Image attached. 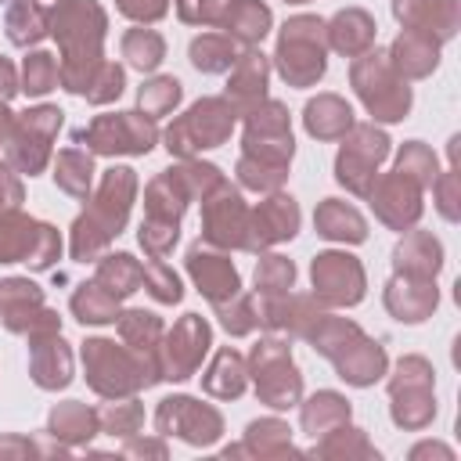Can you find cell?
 I'll return each instance as SVG.
<instances>
[{
    "instance_id": "1",
    "label": "cell",
    "mask_w": 461,
    "mask_h": 461,
    "mask_svg": "<svg viewBox=\"0 0 461 461\" xmlns=\"http://www.w3.org/2000/svg\"><path fill=\"white\" fill-rule=\"evenodd\" d=\"M104 29H108V14L94 0H58L50 7V32L61 47L58 83L65 90L83 94L86 83L94 79L97 65L104 61L101 58Z\"/></svg>"
},
{
    "instance_id": "2",
    "label": "cell",
    "mask_w": 461,
    "mask_h": 461,
    "mask_svg": "<svg viewBox=\"0 0 461 461\" xmlns=\"http://www.w3.org/2000/svg\"><path fill=\"white\" fill-rule=\"evenodd\" d=\"M133 194H137V176L130 166H112L104 176H101V187L94 198H86V209L76 216L72 223V259L86 263V259H97L108 241L126 227V216H130V205H133Z\"/></svg>"
},
{
    "instance_id": "3",
    "label": "cell",
    "mask_w": 461,
    "mask_h": 461,
    "mask_svg": "<svg viewBox=\"0 0 461 461\" xmlns=\"http://www.w3.org/2000/svg\"><path fill=\"white\" fill-rule=\"evenodd\" d=\"M83 367H86L90 389L104 400L133 396V393L158 382L155 360L133 353L130 346H115L112 339H86L83 342Z\"/></svg>"
},
{
    "instance_id": "4",
    "label": "cell",
    "mask_w": 461,
    "mask_h": 461,
    "mask_svg": "<svg viewBox=\"0 0 461 461\" xmlns=\"http://www.w3.org/2000/svg\"><path fill=\"white\" fill-rule=\"evenodd\" d=\"M324 50H328V32L324 22L313 14H295L285 22L277 36V72L292 86H313L324 76Z\"/></svg>"
},
{
    "instance_id": "5",
    "label": "cell",
    "mask_w": 461,
    "mask_h": 461,
    "mask_svg": "<svg viewBox=\"0 0 461 461\" xmlns=\"http://www.w3.org/2000/svg\"><path fill=\"white\" fill-rule=\"evenodd\" d=\"M353 90L360 94V101L367 104V112L382 122H400L411 112V86L403 76H396V68L389 65V58L382 50H364L353 68H349Z\"/></svg>"
},
{
    "instance_id": "6",
    "label": "cell",
    "mask_w": 461,
    "mask_h": 461,
    "mask_svg": "<svg viewBox=\"0 0 461 461\" xmlns=\"http://www.w3.org/2000/svg\"><path fill=\"white\" fill-rule=\"evenodd\" d=\"M238 122V108L227 101V97H202L194 101L180 119L169 122L166 130V148L169 155H180V158H191L194 151L202 148H216L230 137Z\"/></svg>"
},
{
    "instance_id": "7",
    "label": "cell",
    "mask_w": 461,
    "mask_h": 461,
    "mask_svg": "<svg viewBox=\"0 0 461 461\" xmlns=\"http://www.w3.org/2000/svg\"><path fill=\"white\" fill-rule=\"evenodd\" d=\"M155 119L140 112L97 115L90 126L76 130V144H83L90 155H148L155 148Z\"/></svg>"
},
{
    "instance_id": "8",
    "label": "cell",
    "mask_w": 461,
    "mask_h": 461,
    "mask_svg": "<svg viewBox=\"0 0 461 461\" xmlns=\"http://www.w3.org/2000/svg\"><path fill=\"white\" fill-rule=\"evenodd\" d=\"M58 130H61V108H54V104H36V108L14 115V122L4 137L11 169L36 176L50 158V140L58 137Z\"/></svg>"
},
{
    "instance_id": "9",
    "label": "cell",
    "mask_w": 461,
    "mask_h": 461,
    "mask_svg": "<svg viewBox=\"0 0 461 461\" xmlns=\"http://www.w3.org/2000/svg\"><path fill=\"white\" fill-rule=\"evenodd\" d=\"M385 155H389V137L375 122H360V126L353 122L346 130L342 148H339V158H335V180L346 191L367 198V191H371V184H375L378 166L385 162Z\"/></svg>"
},
{
    "instance_id": "10",
    "label": "cell",
    "mask_w": 461,
    "mask_h": 461,
    "mask_svg": "<svg viewBox=\"0 0 461 461\" xmlns=\"http://www.w3.org/2000/svg\"><path fill=\"white\" fill-rule=\"evenodd\" d=\"M249 364H252L256 393H259V400H263L267 407L285 411V407L299 403V396H303V378H299V371H295V364H292V349H288L285 339H277V335L259 339V342L252 346Z\"/></svg>"
},
{
    "instance_id": "11",
    "label": "cell",
    "mask_w": 461,
    "mask_h": 461,
    "mask_svg": "<svg viewBox=\"0 0 461 461\" xmlns=\"http://www.w3.org/2000/svg\"><path fill=\"white\" fill-rule=\"evenodd\" d=\"M393 396V421L400 429H425L436 418V396H432V364L425 357H403L396 364V375L389 378Z\"/></svg>"
},
{
    "instance_id": "12",
    "label": "cell",
    "mask_w": 461,
    "mask_h": 461,
    "mask_svg": "<svg viewBox=\"0 0 461 461\" xmlns=\"http://www.w3.org/2000/svg\"><path fill=\"white\" fill-rule=\"evenodd\" d=\"M58 252L61 238L50 223H40L22 209L0 212V263H29L32 270H47Z\"/></svg>"
},
{
    "instance_id": "13",
    "label": "cell",
    "mask_w": 461,
    "mask_h": 461,
    "mask_svg": "<svg viewBox=\"0 0 461 461\" xmlns=\"http://www.w3.org/2000/svg\"><path fill=\"white\" fill-rule=\"evenodd\" d=\"M245 151L259 162H274V166H288L295 140H292V122H288V108L281 101H259L256 108L245 112Z\"/></svg>"
},
{
    "instance_id": "14",
    "label": "cell",
    "mask_w": 461,
    "mask_h": 461,
    "mask_svg": "<svg viewBox=\"0 0 461 461\" xmlns=\"http://www.w3.org/2000/svg\"><path fill=\"white\" fill-rule=\"evenodd\" d=\"M209 346H212V331L205 317L184 313L173 324V331H166L158 342V378H169V382L191 378L202 367V357Z\"/></svg>"
},
{
    "instance_id": "15",
    "label": "cell",
    "mask_w": 461,
    "mask_h": 461,
    "mask_svg": "<svg viewBox=\"0 0 461 461\" xmlns=\"http://www.w3.org/2000/svg\"><path fill=\"white\" fill-rule=\"evenodd\" d=\"M158 436H176L191 447H212L223 432V418L216 407L198 403L194 396H166L155 411Z\"/></svg>"
},
{
    "instance_id": "16",
    "label": "cell",
    "mask_w": 461,
    "mask_h": 461,
    "mask_svg": "<svg viewBox=\"0 0 461 461\" xmlns=\"http://www.w3.org/2000/svg\"><path fill=\"white\" fill-rule=\"evenodd\" d=\"M249 227V209L238 187L227 180L202 198V241L212 249H241Z\"/></svg>"
},
{
    "instance_id": "17",
    "label": "cell",
    "mask_w": 461,
    "mask_h": 461,
    "mask_svg": "<svg viewBox=\"0 0 461 461\" xmlns=\"http://www.w3.org/2000/svg\"><path fill=\"white\" fill-rule=\"evenodd\" d=\"M313 295L324 306H357L364 299V267L349 252H321L310 267Z\"/></svg>"
},
{
    "instance_id": "18",
    "label": "cell",
    "mask_w": 461,
    "mask_h": 461,
    "mask_svg": "<svg viewBox=\"0 0 461 461\" xmlns=\"http://www.w3.org/2000/svg\"><path fill=\"white\" fill-rule=\"evenodd\" d=\"M421 191H425V187H418L411 176H403L400 169H393V173H385V176H375L367 198H371L375 216H378L385 227L407 230V227L418 223V216H421Z\"/></svg>"
},
{
    "instance_id": "19",
    "label": "cell",
    "mask_w": 461,
    "mask_h": 461,
    "mask_svg": "<svg viewBox=\"0 0 461 461\" xmlns=\"http://www.w3.org/2000/svg\"><path fill=\"white\" fill-rule=\"evenodd\" d=\"M299 230V205L292 194H270L256 209H249V227H245V245L249 252H263L270 245H281L295 238Z\"/></svg>"
},
{
    "instance_id": "20",
    "label": "cell",
    "mask_w": 461,
    "mask_h": 461,
    "mask_svg": "<svg viewBox=\"0 0 461 461\" xmlns=\"http://www.w3.org/2000/svg\"><path fill=\"white\" fill-rule=\"evenodd\" d=\"M187 274H191V281L198 285V292H202L212 306L223 303V299H230V295L241 288L238 267H234L223 252H216L212 245H205V241H198V245L187 249Z\"/></svg>"
},
{
    "instance_id": "21",
    "label": "cell",
    "mask_w": 461,
    "mask_h": 461,
    "mask_svg": "<svg viewBox=\"0 0 461 461\" xmlns=\"http://www.w3.org/2000/svg\"><path fill=\"white\" fill-rule=\"evenodd\" d=\"M328 360L335 364L339 378L349 382V385H375L385 375V367H389L385 349L375 339H367L364 331H357L349 342H342Z\"/></svg>"
},
{
    "instance_id": "22",
    "label": "cell",
    "mask_w": 461,
    "mask_h": 461,
    "mask_svg": "<svg viewBox=\"0 0 461 461\" xmlns=\"http://www.w3.org/2000/svg\"><path fill=\"white\" fill-rule=\"evenodd\" d=\"M393 14L403 22V29L425 32L436 43L450 40L461 22L457 0H393Z\"/></svg>"
},
{
    "instance_id": "23",
    "label": "cell",
    "mask_w": 461,
    "mask_h": 461,
    "mask_svg": "<svg viewBox=\"0 0 461 461\" xmlns=\"http://www.w3.org/2000/svg\"><path fill=\"white\" fill-rule=\"evenodd\" d=\"M439 303L436 292V277H411V274H393V281L385 285V310L396 321L418 324L425 321Z\"/></svg>"
},
{
    "instance_id": "24",
    "label": "cell",
    "mask_w": 461,
    "mask_h": 461,
    "mask_svg": "<svg viewBox=\"0 0 461 461\" xmlns=\"http://www.w3.org/2000/svg\"><path fill=\"white\" fill-rule=\"evenodd\" d=\"M29 375L40 389H65L72 382V353L61 331L29 339Z\"/></svg>"
},
{
    "instance_id": "25",
    "label": "cell",
    "mask_w": 461,
    "mask_h": 461,
    "mask_svg": "<svg viewBox=\"0 0 461 461\" xmlns=\"http://www.w3.org/2000/svg\"><path fill=\"white\" fill-rule=\"evenodd\" d=\"M267 79H270L267 54H259L256 47L238 54V61L230 65V79H227V101L238 108V115H245L249 108L267 101Z\"/></svg>"
},
{
    "instance_id": "26",
    "label": "cell",
    "mask_w": 461,
    "mask_h": 461,
    "mask_svg": "<svg viewBox=\"0 0 461 461\" xmlns=\"http://www.w3.org/2000/svg\"><path fill=\"white\" fill-rule=\"evenodd\" d=\"M389 65L396 68V76H403V79H421V76H429L436 65H439V43L432 40V36H425V32H411V29H403L396 40H393V47H389Z\"/></svg>"
},
{
    "instance_id": "27",
    "label": "cell",
    "mask_w": 461,
    "mask_h": 461,
    "mask_svg": "<svg viewBox=\"0 0 461 461\" xmlns=\"http://www.w3.org/2000/svg\"><path fill=\"white\" fill-rule=\"evenodd\" d=\"M324 32H328V47H335L346 58H360L375 43V22L360 7L339 11L331 22H324Z\"/></svg>"
},
{
    "instance_id": "28",
    "label": "cell",
    "mask_w": 461,
    "mask_h": 461,
    "mask_svg": "<svg viewBox=\"0 0 461 461\" xmlns=\"http://www.w3.org/2000/svg\"><path fill=\"white\" fill-rule=\"evenodd\" d=\"M393 267L396 274L411 277H436L443 267V245L429 230H411L396 249H393Z\"/></svg>"
},
{
    "instance_id": "29",
    "label": "cell",
    "mask_w": 461,
    "mask_h": 461,
    "mask_svg": "<svg viewBox=\"0 0 461 461\" xmlns=\"http://www.w3.org/2000/svg\"><path fill=\"white\" fill-rule=\"evenodd\" d=\"M303 122H306V133L310 137H317V140H339L353 126V108L342 97H335V94H317L303 108Z\"/></svg>"
},
{
    "instance_id": "30",
    "label": "cell",
    "mask_w": 461,
    "mask_h": 461,
    "mask_svg": "<svg viewBox=\"0 0 461 461\" xmlns=\"http://www.w3.org/2000/svg\"><path fill=\"white\" fill-rule=\"evenodd\" d=\"M313 223H317V234L328 238V241H349V245H360L367 238V223L364 216L346 205L342 198H324L313 212Z\"/></svg>"
},
{
    "instance_id": "31",
    "label": "cell",
    "mask_w": 461,
    "mask_h": 461,
    "mask_svg": "<svg viewBox=\"0 0 461 461\" xmlns=\"http://www.w3.org/2000/svg\"><path fill=\"white\" fill-rule=\"evenodd\" d=\"M47 432H50L58 443H65V447H79V443H86V439H94V436L101 432L97 411L86 407V403H79V400H65V403H58V407L50 411Z\"/></svg>"
},
{
    "instance_id": "32",
    "label": "cell",
    "mask_w": 461,
    "mask_h": 461,
    "mask_svg": "<svg viewBox=\"0 0 461 461\" xmlns=\"http://www.w3.org/2000/svg\"><path fill=\"white\" fill-rule=\"evenodd\" d=\"M227 457L230 454H256V457H277V454H295L292 450V429L277 418H259L245 429V443L241 447H227L223 450Z\"/></svg>"
},
{
    "instance_id": "33",
    "label": "cell",
    "mask_w": 461,
    "mask_h": 461,
    "mask_svg": "<svg viewBox=\"0 0 461 461\" xmlns=\"http://www.w3.org/2000/svg\"><path fill=\"white\" fill-rule=\"evenodd\" d=\"M4 25H7V40L14 47H32L50 32V7H43L36 0H11Z\"/></svg>"
},
{
    "instance_id": "34",
    "label": "cell",
    "mask_w": 461,
    "mask_h": 461,
    "mask_svg": "<svg viewBox=\"0 0 461 461\" xmlns=\"http://www.w3.org/2000/svg\"><path fill=\"white\" fill-rule=\"evenodd\" d=\"M94 281H97L108 295L126 299V295H133V292L144 285V267H140L130 252H108V256L97 259Z\"/></svg>"
},
{
    "instance_id": "35",
    "label": "cell",
    "mask_w": 461,
    "mask_h": 461,
    "mask_svg": "<svg viewBox=\"0 0 461 461\" xmlns=\"http://www.w3.org/2000/svg\"><path fill=\"white\" fill-rule=\"evenodd\" d=\"M115 324H119L122 342H126L133 353L155 360V367H158V342H162V335H166L162 321H158L155 313H148V310H126V313L115 317Z\"/></svg>"
},
{
    "instance_id": "36",
    "label": "cell",
    "mask_w": 461,
    "mask_h": 461,
    "mask_svg": "<svg viewBox=\"0 0 461 461\" xmlns=\"http://www.w3.org/2000/svg\"><path fill=\"white\" fill-rule=\"evenodd\" d=\"M245 375H249V371H245L241 353H238V349H220V353L212 357L205 378H202V389H205L209 396H216V400H238V396L245 393Z\"/></svg>"
},
{
    "instance_id": "37",
    "label": "cell",
    "mask_w": 461,
    "mask_h": 461,
    "mask_svg": "<svg viewBox=\"0 0 461 461\" xmlns=\"http://www.w3.org/2000/svg\"><path fill=\"white\" fill-rule=\"evenodd\" d=\"M349 421V403L346 396L324 389V393H313L306 403H303V432H310L313 439H321L324 432L339 429Z\"/></svg>"
},
{
    "instance_id": "38",
    "label": "cell",
    "mask_w": 461,
    "mask_h": 461,
    "mask_svg": "<svg viewBox=\"0 0 461 461\" xmlns=\"http://www.w3.org/2000/svg\"><path fill=\"white\" fill-rule=\"evenodd\" d=\"M227 36L234 43H245V47H256L267 32H270V7L259 4V0H234L227 22H223Z\"/></svg>"
},
{
    "instance_id": "39",
    "label": "cell",
    "mask_w": 461,
    "mask_h": 461,
    "mask_svg": "<svg viewBox=\"0 0 461 461\" xmlns=\"http://www.w3.org/2000/svg\"><path fill=\"white\" fill-rule=\"evenodd\" d=\"M54 180L65 194L86 202L90 198V180H94V158L86 148H65L58 151V162H54Z\"/></svg>"
},
{
    "instance_id": "40",
    "label": "cell",
    "mask_w": 461,
    "mask_h": 461,
    "mask_svg": "<svg viewBox=\"0 0 461 461\" xmlns=\"http://www.w3.org/2000/svg\"><path fill=\"white\" fill-rule=\"evenodd\" d=\"M238 61V43L227 32H202L198 40H191V65L198 72H230V65Z\"/></svg>"
},
{
    "instance_id": "41",
    "label": "cell",
    "mask_w": 461,
    "mask_h": 461,
    "mask_svg": "<svg viewBox=\"0 0 461 461\" xmlns=\"http://www.w3.org/2000/svg\"><path fill=\"white\" fill-rule=\"evenodd\" d=\"M72 313L79 324H112L119 317V299L108 295L97 281L79 285V292L72 295Z\"/></svg>"
},
{
    "instance_id": "42",
    "label": "cell",
    "mask_w": 461,
    "mask_h": 461,
    "mask_svg": "<svg viewBox=\"0 0 461 461\" xmlns=\"http://www.w3.org/2000/svg\"><path fill=\"white\" fill-rule=\"evenodd\" d=\"M122 58L140 72H155L166 58V40L155 29H130L122 36Z\"/></svg>"
},
{
    "instance_id": "43",
    "label": "cell",
    "mask_w": 461,
    "mask_h": 461,
    "mask_svg": "<svg viewBox=\"0 0 461 461\" xmlns=\"http://www.w3.org/2000/svg\"><path fill=\"white\" fill-rule=\"evenodd\" d=\"M313 454H321V457H353V454L357 457H378V450L367 443V436L360 429H353L349 421L331 429V432H324L321 443L313 447Z\"/></svg>"
},
{
    "instance_id": "44",
    "label": "cell",
    "mask_w": 461,
    "mask_h": 461,
    "mask_svg": "<svg viewBox=\"0 0 461 461\" xmlns=\"http://www.w3.org/2000/svg\"><path fill=\"white\" fill-rule=\"evenodd\" d=\"M180 97H184V86H180V79H173V76H155V79L144 83L140 94H137L140 112H144L148 119L169 115V112L180 104Z\"/></svg>"
},
{
    "instance_id": "45",
    "label": "cell",
    "mask_w": 461,
    "mask_h": 461,
    "mask_svg": "<svg viewBox=\"0 0 461 461\" xmlns=\"http://www.w3.org/2000/svg\"><path fill=\"white\" fill-rule=\"evenodd\" d=\"M212 310H216L220 324H223L230 335H249V331H256V328H259V310H256V299H252V295H245L241 288H238L230 299L216 303Z\"/></svg>"
},
{
    "instance_id": "46",
    "label": "cell",
    "mask_w": 461,
    "mask_h": 461,
    "mask_svg": "<svg viewBox=\"0 0 461 461\" xmlns=\"http://www.w3.org/2000/svg\"><path fill=\"white\" fill-rule=\"evenodd\" d=\"M97 425H101V432H108V436H137L140 432V425H144V407L130 396V400H122L119 396V403H108V407H101L97 411Z\"/></svg>"
},
{
    "instance_id": "47",
    "label": "cell",
    "mask_w": 461,
    "mask_h": 461,
    "mask_svg": "<svg viewBox=\"0 0 461 461\" xmlns=\"http://www.w3.org/2000/svg\"><path fill=\"white\" fill-rule=\"evenodd\" d=\"M396 169L403 176H411L418 187H432V180L439 176V162L421 140H407L403 144V151L396 155Z\"/></svg>"
},
{
    "instance_id": "48",
    "label": "cell",
    "mask_w": 461,
    "mask_h": 461,
    "mask_svg": "<svg viewBox=\"0 0 461 461\" xmlns=\"http://www.w3.org/2000/svg\"><path fill=\"white\" fill-rule=\"evenodd\" d=\"M54 86H58V58L47 50H32L22 65V90L29 97H43Z\"/></svg>"
},
{
    "instance_id": "49",
    "label": "cell",
    "mask_w": 461,
    "mask_h": 461,
    "mask_svg": "<svg viewBox=\"0 0 461 461\" xmlns=\"http://www.w3.org/2000/svg\"><path fill=\"white\" fill-rule=\"evenodd\" d=\"M295 285V267L285 256H259L256 263V292L259 295H285Z\"/></svg>"
},
{
    "instance_id": "50",
    "label": "cell",
    "mask_w": 461,
    "mask_h": 461,
    "mask_svg": "<svg viewBox=\"0 0 461 461\" xmlns=\"http://www.w3.org/2000/svg\"><path fill=\"white\" fill-rule=\"evenodd\" d=\"M288 176V166H274V162H259L252 155L238 158V180L249 191H277Z\"/></svg>"
},
{
    "instance_id": "51",
    "label": "cell",
    "mask_w": 461,
    "mask_h": 461,
    "mask_svg": "<svg viewBox=\"0 0 461 461\" xmlns=\"http://www.w3.org/2000/svg\"><path fill=\"white\" fill-rule=\"evenodd\" d=\"M122 86H126V72H122V65H115V61L104 58V61L97 65L94 79L86 83L83 97L94 101V104H108V101H115V97L122 94Z\"/></svg>"
},
{
    "instance_id": "52",
    "label": "cell",
    "mask_w": 461,
    "mask_h": 461,
    "mask_svg": "<svg viewBox=\"0 0 461 461\" xmlns=\"http://www.w3.org/2000/svg\"><path fill=\"white\" fill-rule=\"evenodd\" d=\"M144 288H148L158 303H180V299H184L180 277L173 274V267H169L166 259H148V263H144Z\"/></svg>"
},
{
    "instance_id": "53",
    "label": "cell",
    "mask_w": 461,
    "mask_h": 461,
    "mask_svg": "<svg viewBox=\"0 0 461 461\" xmlns=\"http://www.w3.org/2000/svg\"><path fill=\"white\" fill-rule=\"evenodd\" d=\"M180 22L187 25H223L234 0H173Z\"/></svg>"
},
{
    "instance_id": "54",
    "label": "cell",
    "mask_w": 461,
    "mask_h": 461,
    "mask_svg": "<svg viewBox=\"0 0 461 461\" xmlns=\"http://www.w3.org/2000/svg\"><path fill=\"white\" fill-rule=\"evenodd\" d=\"M137 238H140V245H144V252H148L151 259H166V252H169V249L176 245V238H180V223H166V220L144 216Z\"/></svg>"
},
{
    "instance_id": "55",
    "label": "cell",
    "mask_w": 461,
    "mask_h": 461,
    "mask_svg": "<svg viewBox=\"0 0 461 461\" xmlns=\"http://www.w3.org/2000/svg\"><path fill=\"white\" fill-rule=\"evenodd\" d=\"M432 191H436V209L443 212V220L457 223L461 209H457V191H461V180H457V169H443L436 180H432Z\"/></svg>"
},
{
    "instance_id": "56",
    "label": "cell",
    "mask_w": 461,
    "mask_h": 461,
    "mask_svg": "<svg viewBox=\"0 0 461 461\" xmlns=\"http://www.w3.org/2000/svg\"><path fill=\"white\" fill-rule=\"evenodd\" d=\"M115 7L133 22H158L169 11V0H115Z\"/></svg>"
},
{
    "instance_id": "57",
    "label": "cell",
    "mask_w": 461,
    "mask_h": 461,
    "mask_svg": "<svg viewBox=\"0 0 461 461\" xmlns=\"http://www.w3.org/2000/svg\"><path fill=\"white\" fill-rule=\"evenodd\" d=\"M22 209V180L11 173V162H0V212Z\"/></svg>"
},
{
    "instance_id": "58",
    "label": "cell",
    "mask_w": 461,
    "mask_h": 461,
    "mask_svg": "<svg viewBox=\"0 0 461 461\" xmlns=\"http://www.w3.org/2000/svg\"><path fill=\"white\" fill-rule=\"evenodd\" d=\"M122 454L126 457H166V443L162 439H133V436H126V443H122Z\"/></svg>"
},
{
    "instance_id": "59",
    "label": "cell",
    "mask_w": 461,
    "mask_h": 461,
    "mask_svg": "<svg viewBox=\"0 0 461 461\" xmlns=\"http://www.w3.org/2000/svg\"><path fill=\"white\" fill-rule=\"evenodd\" d=\"M18 90H22V86H18V72H14V65H11L7 58H0V104H7Z\"/></svg>"
},
{
    "instance_id": "60",
    "label": "cell",
    "mask_w": 461,
    "mask_h": 461,
    "mask_svg": "<svg viewBox=\"0 0 461 461\" xmlns=\"http://www.w3.org/2000/svg\"><path fill=\"white\" fill-rule=\"evenodd\" d=\"M11 454H40V447L32 443V439H25V436H4L0 439V457H11Z\"/></svg>"
},
{
    "instance_id": "61",
    "label": "cell",
    "mask_w": 461,
    "mask_h": 461,
    "mask_svg": "<svg viewBox=\"0 0 461 461\" xmlns=\"http://www.w3.org/2000/svg\"><path fill=\"white\" fill-rule=\"evenodd\" d=\"M429 454H439V457H447V461L454 457V450H450V447H443V443H418V447L411 450V457H414V461H418V457H429Z\"/></svg>"
},
{
    "instance_id": "62",
    "label": "cell",
    "mask_w": 461,
    "mask_h": 461,
    "mask_svg": "<svg viewBox=\"0 0 461 461\" xmlns=\"http://www.w3.org/2000/svg\"><path fill=\"white\" fill-rule=\"evenodd\" d=\"M11 122H14V115L7 112V104H0V144H4V137H7V130H11Z\"/></svg>"
},
{
    "instance_id": "63",
    "label": "cell",
    "mask_w": 461,
    "mask_h": 461,
    "mask_svg": "<svg viewBox=\"0 0 461 461\" xmlns=\"http://www.w3.org/2000/svg\"><path fill=\"white\" fill-rule=\"evenodd\" d=\"M295 4H303V0H295Z\"/></svg>"
}]
</instances>
